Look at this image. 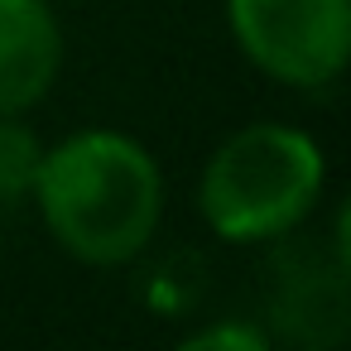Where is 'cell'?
<instances>
[{"label": "cell", "mask_w": 351, "mask_h": 351, "mask_svg": "<svg viewBox=\"0 0 351 351\" xmlns=\"http://www.w3.org/2000/svg\"><path fill=\"white\" fill-rule=\"evenodd\" d=\"M29 207L68 260L87 269H121L154 245L169 183L140 135L116 125H82L44 145Z\"/></svg>", "instance_id": "obj_1"}, {"label": "cell", "mask_w": 351, "mask_h": 351, "mask_svg": "<svg viewBox=\"0 0 351 351\" xmlns=\"http://www.w3.org/2000/svg\"><path fill=\"white\" fill-rule=\"evenodd\" d=\"M327 193V149L289 121H245L212 145L193 207L221 245H274L313 221Z\"/></svg>", "instance_id": "obj_2"}, {"label": "cell", "mask_w": 351, "mask_h": 351, "mask_svg": "<svg viewBox=\"0 0 351 351\" xmlns=\"http://www.w3.org/2000/svg\"><path fill=\"white\" fill-rule=\"evenodd\" d=\"M236 53L284 92H327L351 63V0H221Z\"/></svg>", "instance_id": "obj_3"}, {"label": "cell", "mask_w": 351, "mask_h": 351, "mask_svg": "<svg viewBox=\"0 0 351 351\" xmlns=\"http://www.w3.org/2000/svg\"><path fill=\"white\" fill-rule=\"evenodd\" d=\"M63 20L53 0H0V116H29L63 73Z\"/></svg>", "instance_id": "obj_4"}, {"label": "cell", "mask_w": 351, "mask_h": 351, "mask_svg": "<svg viewBox=\"0 0 351 351\" xmlns=\"http://www.w3.org/2000/svg\"><path fill=\"white\" fill-rule=\"evenodd\" d=\"M44 164V135L25 116H0V207H25Z\"/></svg>", "instance_id": "obj_5"}, {"label": "cell", "mask_w": 351, "mask_h": 351, "mask_svg": "<svg viewBox=\"0 0 351 351\" xmlns=\"http://www.w3.org/2000/svg\"><path fill=\"white\" fill-rule=\"evenodd\" d=\"M274 332L250 317H212L193 332H183V351H269Z\"/></svg>", "instance_id": "obj_6"}, {"label": "cell", "mask_w": 351, "mask_h": 351, "mask_svg": "<svg viewBox=\"0 0 351 351\" xmlns=\"http://www.w3.org/2000/svg\"><path fill=\"white\" fill-rule=\"evenodd\" d=\"M53 5H92V0H53Z\"/></svg>", "instance_id": "obj_7"}]
</instances>
